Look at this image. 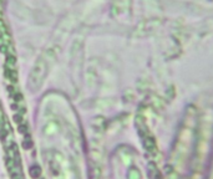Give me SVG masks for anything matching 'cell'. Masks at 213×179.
Wrapping results in <instances>:
<instances>
[{"mask_svg": "<svg viewBox=\"0 0 213 179\" xmlns=\"http://www.w3.org/2000/svg\"><path fill=\"white\" fill-rule=\"evenodd\" d=\"M0 116H3V112H1V111H0ZM0 126H1V132H3L4 129H3V123H1V120H0Z\"/></svg>", "mask_w": 213, "mask_h": 179, "instance_id": "obj_1", "label": "cell"}]
</instances>
